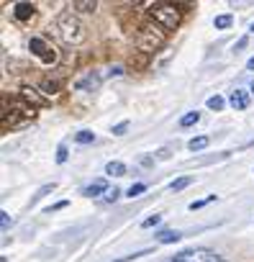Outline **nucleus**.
Wrapping results in <instances>:
<instances>
[{"mask_svg": "<svg viewBox=\"0 0 254 262\" xmlns=\"http://www.w3.org/2000/svg\"><path fill=\"white\" fill-rule=\"evenodd\" d=\"M98 88H100V77L93 75V72L85 75V77H80V80L75 82V90H90V93H93V90H98Z\"/></svg>", "mask_w": 254, "mask_h": 262, "instance_id": "6e6552de", "label": "nucleus"}, {"mask_svg": "<svg viewBox=\"0 0 254 262\" xmlns=\"http://www.w3.org/2000/svg\"><path fill=\"white\" fill-rule=\"evenodd\" d=\"M159 221H162V216H159V213H154V216H149V219H144V221H142V229H152V226H157Z\"/></svg>", "mask_w": 254, "mask_h": 262, "instance_id": "a878e982", "label": "nucleus"}, {"mask_svg": "<svg viewBox=\"0 0 254 262\" xmlns=\"http://www.w3.org/2000/svg\"><path fill=\"white\" fill-rule=\"evenodd\" d=\"M72 8L82 11V13H93L98 8V3H95V0H77V3H72Z\"/></svg>", "mask_w": 254, "mask_h": 262, "instance_id": "ddd939ff", "label": "nucleus"}, {"mask_svg": "<svg viewBox=\"0 0 254 262\" xmlns=\"http://www.w3.org/2000/svg\"><path fill=\"white\" fill-rule=\"evenodd\" d=\"M208 142H211L208 137H195V139H190V142H188V149H190V152H200V149H205V147H208Z\"/></svg>", "mask_w": 254, "mask_h": 262, "instance_id": "4468645a", "label": "nucleus"}, {"mask_svg": "<svg viewBox=\"0 0 254 262\" xmlns=\"http://www.w3.org/2000/svg\"><path fill=\"white\" fill-rule=\"evenodd\" d=\"M11 111H13V113H21L24 118H34V116H36V108H34L26 98H21V95H18V98H11Z\"/></svg>", "mask_w": 254, "mask_h": 262, "instance_id": "39448f33", "label": "nucleus"}, {"mask_svg": "<svg viewBox=\"0 0 254 262\" xmlns=\"http://www.w3.org/2000/svg\"><path fill=\"white\" fill-rule=\"evenodd\" d=\"M29 49L41 59V62H47V64H54L57 62V52H54V47H49L41 36H31V41H29Z\"/></svg>", "mask_w": 254, "mask_h": 262, "instance_id": "20e7f679", "label": "nucleus"}, {"mask_svg": "<svg viewBox=\"0 0 254 262\" xmlns=\"http://www.w3.org/2000/svg\"><path fill=\"white\" fill-rule=\"evenodd\" d=\"M246 41H249L246 36H244V39H239V41L234 44V52H239V49H244V47H246Z\"/></svg>", "mask_w": 254, "mask_h": 262, "instance_id": "473e14b6", "label": "nucleus"}, {"mask_svg": "<svg viewBox=\"0 0 254 262\" xmlns=\"http://www.w3.org/2000/svg\"><path fill=\"white\" fill-rule=\"evenodd\" d=\"M251 34H254V24H251Z\"/></svg>", "mask_w": 254, "mask_h": 262, "instance_id": "c9c22d12", "label": "nucleus"}, {"mask_svg": "<svg viewBox=\"0 0 254 262\" xmlns=\"http://www.w3.org/2000/svg\"><path fill=\"white\" fill-rule=\"evenodd\" d=\"M147 190V185L144 183H136V185H131L129 190H126V195H129V198H136V195H142Z\"/></svg>", "mask_w": 254, "mask_h": 262, "instance_id": "b1692460", "label": "nucleus"}, {"mask_svg": "<svg viewBox=\"0 0 254 262\" xmlns=\"http://www.w3.org/2000/svg\"><path fill=\"white\" fill-rule=\"evenodd\" d=\"M213 24H216V29H228V26L234 24V16H231V13H223V16H218Z\"/></svg>", "mask_w": 254, "mask_h": 262, "instance_id": "aec40b11", "label": "nucleus"}, {"mask_svg": "<svg viewBox=\"0 0 254 262\" xmlns=\"http://www.w3.org/2000/svg\"><path fill=\"white\" fill-rule=\"evenodd\" d=\"M21 98H26L34 108H41V105H49V100L44 98V95H39V90L36 88H31V85H24L21 88Z\"/></svg>", "mask_w": 254, "mask_h": 262, "instance_id": "423d86ee", "label": "nucleus"}, {"mask_svg": "<svg viewBox=\"0 0 254 262\" xmlns=\"http://www.w3.org/2000/svg\"><path fill=\"white\" fill-rule=\"evenodd\" d=\"M172 262H213L205 252H180Z\"/></svg>", "mask_w": 254, "mask_h": 262, "instance_id": "9d476101", "label": "nucleus"}, {"mask_svg": "<svg viewBox=\"0 0 254 262\" xmlns=\"http://www.w3.org/2000/svg\"><path fill=\"white\" fill-rule=\"evenodd\" d=\"M223 105H226V100H223L221 95H211V98H208V108H211V111H221Z\"/></svg>", "mask_w": 254, "mask_h": 262, "instance_id": "412c9836", "label": "nucleus"}, {"mask_svg": "<svg viewBox=\"0 0 254 262\" xmlns=\"http://www.w3.org/2000/svg\"><path fill=\"white\" fill-rule=\"evenodd\" d=\"M149 18H152L159 29L175 31V29L180 26L182 11H180V6H175V3H154V6H149Z\"/></svg>", "mask_w": 254, "mask_h": 262, "instance_id": "f257e3e1", "label": "nucleus"}, {"mask_svg": "<svg viewBox=\"0 0 254 262\" xmlns=\"http://www.w3.org/2000/svg\"><path fill=\"white\" fill-rule=\"evenodd\" d=\"M149 59H152V54H147V52H134V57L129 59V64H131L134 72H142V70L149 67Z\"/></svg>", "mask_w": 254, "mask_h": 262, "instance_id": "1a4fd4ad", "label": "nucleus"}, {"mask_svg": "<svg viewBox=\"0 0 254 262\" xmlns=\"http://www.w3.org/2000/svg\"><path fill=\"white\" fill-rule=\"evenodd\" d=\"M75 142H77V144H93V142H95V134H93V131H77Z\"/></svg>", "mask_w": 254, "mask_h": 262, "instance_id": "a211bd4d", "label": "nucleus"}, {"mask_svg": "<svg viewBox=\"0 0 254 262\" xmlns=\"http://www.w3.org/2000/svg\"><path fill=\"white\" fill-rule=\"evenodd\" d=\"M136 41H139V52H157L159 47H165V34L159 31V26L154 24H142L139 26V34H136Z\"/></svg>", "mask_w": 254, "mask_h": 262, "instance_id": "7ed1b4c3", "label": "nucleus"}, {"mask_svg": "<svg viewBox=\"0 0 254 262\" xmlns=\"http://www.w3.org/2000/svg\"><path fill=\"white\" fill-rule=\"evenodd\" d=\"M108 190V180H93L87 188H82V195H87V198H95V195H100V193H105Z\"/></svg>", "mask_w": 254, "mask_h": 262, "instance_id": "f8f14e48", "label": "nucleus"}, {"mask_svg": "<svg viewBox=\"0 0 254 262\" xmlns=\"http://www.w3.org/2000/svg\"><path fill=\"white\" fill-rule=\"evenodd\" d=\"M54 188H57V185H54V183H47V185H44V188H39V190H36V195H34V198H31V203H36V201H41V198H44V195H47V193H52V190H54Z\"/></svg>", "mask_w": 254, "mask_h": 262, "instance_id": "4be33fe9", "label": "nucleus"}, {"mask_svg": "<svg viewBox=\"0 0 254 262\" xmlns=\"http://www.w3.org/2000/svg\"><path fill=\"white\" fill-rule=\"evenodd\" d=\"M213 201H216V195H205L203 201H193L188 208H190V211H198V208H203V206H208V203H213Z\"/></svg>", "mask_w": 254, "mask_h": 262, "instance_id": "5701e85b", "label": "nucleus"}, {"mask_svg": "<svg viewBox=\"0 0 254 262\" xmlns=\"http://www.w3.org/2000/svg\"><path fill=\"white\" fill-rule=\"evenodd\" d=\"M34 13H36V8L31 3H16L13 6V16L18 21H29V18H34Z\"/></svg>", "mask_w": 254, "mask_h": 262, "instance_id": "9b49d317", "label": "nucleus"}, {"mask_svg": "<svg viewBox=\"0 0 254 262\" xmlns=\"http://www.w3.org/2000/svg\"><path fill=\"white\" fill-rule=\"evenodd\" d=\"M144 254H149V249H142V252H134V254H126V257L113 259V262H134V259H139V257H144Z\"/></svg>", "mask_w": 254, "mask_h": 262, "instance_id": "393cba45", "label": "nucleus"}, {"mask_svg": "<svg viewBox=\"0 0 254 262\" xmlns=\"http://www.w3.org/2000/svg\"><path fill=\"white\" fill-rule=\"evenodd\" d=\"M246 67H249V70H254V57H251V59L246 62Z\"/></svg>", "mask_w": 254, "mask_h": 262, "instance_id": "f704fd0d", "label": "nucleus"}, {"mask_svg": "<svg viewBox=\"0 0 254 262\" xmlns=\"http://www.w3.org/2000/svg\"><path fill=\"white\" fill-rule=\"evenodd\" d=\"M57 162H59V165L67 162V147H64V144H59V149H57Z\"/></svg>", "mask_w": 254, "mask_h": 262, "instance_id": "c85d7f7f", "label": "nucleus"}, {"mask_svg": "<svg viewBox=\"0 0 254 262\" xmlns=\"http://www.w3.org/2000/svg\"><path fill=\"white\" fill-rule=\"evenodd\" d=\"M0 216H3V219H0V221H3V231H8V229L13 226V219H11V216H8L6 211H3V213H0Z\"/></svg>", "mask_w": 254, "mask_h": 262, "instance_id": "c756f323", "label": "nucleus"}, {"mask_svg": "<svg viewBox=\"0 0 254 262\" xmlns=\"http://www.w3.org/2000/svg\"><path fill=\"white\" fill-rule=\"evenodd\" d=\"M190 183H193V178H190V175H185V178H177V180H172V183H170V190H175V193H177V190L188 188Z\"/></svg>", "mask_w": 254, "mask_h": 262, "instance_id": "6ab92c4d", "label": "nucleus"}, {"mask_svg": "<svg viewBox=\"0 0 254 262\" xmlns=\"http://www.w3.org/2000/svg\"><path fill=\"white\" fill-rule=\"evenodd\" d=\"M198 121H200V113H198V111H190V113H185V116L180 118V126L188 128V126H193V123H198Z\"/></svg>", "mask_w": 254, "mask_h": 262, "instance_id": "dca6fc26", "label": "nucleus"}, {"mask_svg": "<svg viewBox=\"0 0 254 262\" xmlns=\"http://www.w3.org/2000/svg\"><path fill=\"white\" fill-rule=\"evenodd\" d=\"M251 93H254V82H251Z\"/></svg>", "mask_w": 254, "mask_h": 262, "instance_id": "e433bc0d", "label": "nucleus"}, {"mask_svg": "<svg viewBox=\"0 0 254 262\" xmlns=\"http://www.w3.org/2000/svg\"><path fill=\"white\" fill-rule=\"evenodd\" d=\"M54 34L64 41V44H80L85 39V26L72 16V13H59L54 21Z\"/></svg>", "mask_w": 254, "mask_h": 262, "instance_id": "f03ea898", "label": "nucleus"}, {"mask_svg": "<svg viewBox=\"0 0 254 262\" xmlns=\"http://www.w3.org/2000/svg\"><path fill=\"white\" fill-rule=\"evenodd\" d=\"M126 131H129V121H121L118 126H113V134H116V137H121V134H126Z\"/></svg>", "mask_w": 254, "mask_h": 262, "instance_id": "cd10ccee", "label": "nucleus"}, {"mask_svg": "<svg viewBox=\"0 0 254 262\" xmlns=\"http://www.w3.org/2000/svg\"><path fill=\"white\" fill-rule=\"evenodd\" d=\"M110 75H113V77H118V75H123V67H113V70H110Z\"/></svg>", "mask_w": 254, "mask_h": 262, "instance_id": "72a5a7b5", "label": "nucleus"}, {"mask_svg": "<svg viewBox=\"0 0 254 262\" xmlns=\"http://www.w3.org/2000/svg\"><path fill=\"white\" fill-rule=\"evenodd\" d=\"M118 195H121V190H118V188H113V190H108V193H105V201H108V203H113Z\"/></svg>", "mask_w": 254, "mask_h": 262, "instance_id": "7c9ffc66", "label": "nucleus"}, {"mask_svg": "<svg viewBox=\"0 0 254 262\" xmlns=\"http://www.w3.org/2000/svg\"><path fill=\"white\" fill-rule=\"evenodd\" d=\"M177 239H180V231H162V234H157V242L159 244H172Z\"/></svg>", "mask_w": 254, "mask_h": 262, "instance_id": "f3484780", "label": "nucleus"}, {"mask_svg": "<svg viewBox=\"0 0 254 262\" xmlns=\"http://www.w3.org/2000/svg\"><path fill=\"white\" fill-rule=\"evenodd\" d=\"M41 90H47V95H54V93L59 90V85H57V82H49V80H47V82H41Z\"/></svg>", "mask_w": 254, "mask_h": 262, "instance_id": "bb28decb", "label": "nucleus"}, {"mask_svg": "<svg viewBox=\"0 0 254 262\" xmlns=\"http://www.w3.org/2000/svg\"><path fill=\"white\" fill-rule=\"evenodd\" d=\"M105 172L113 175V178H121V175H126V165L123 162H108L105 165Z\"/></svg>", "mask_w": 254, "mask_h": 262, "instance_id": "2eb2a0df", "label": "nucleus"}, {"mask_svg": "<svg viewBox=\"0 0 254 262\" xmlns=\"http://www.w3.org/2000/svg\"><path fill=\"white\" fill-rule=\"evenodd\" d=\"M228 105H231L234 111H244V108H249V93L241 90V88H236V90L228 95Z\"/></svg>", "mask_w": 254, "mask_h": 262, "instance_id": "0eeeda50", "label": "nucleus"}, {"mask_svg": "<svg viewBox=\"0 0 254 262\" xmlns=\"http://www.w3.org/2000/svg\"><path fill=\"white\" fill-rule=\"evenodd\" d=\"M67 206V201H62V203H57V206H49V208H44V213H54V211H62Z\"/></svg>", "mask_w": 254, "mask_h": 262, "instance_id": "2f4dec72", "label": "nucleus"}]
</instances>
